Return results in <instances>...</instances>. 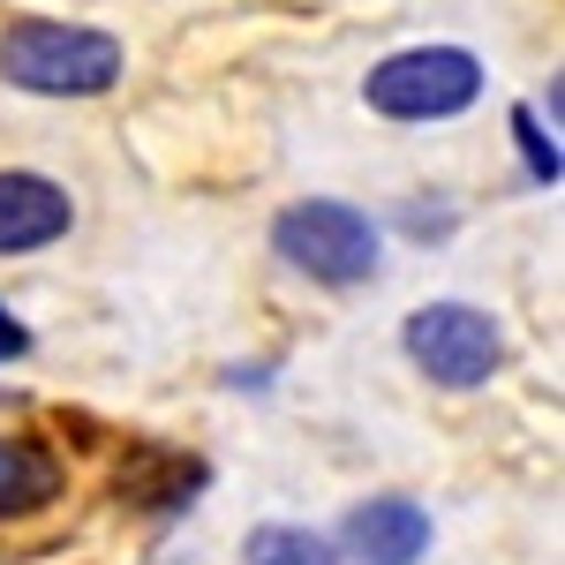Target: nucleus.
<instances>
[{
  "label": "nucleus",
  "instance_id": "nucleus-1",
  "mask_svg": "<svg viewBox=\"0 0 565 565\" xmlns=\"http://www.w3.org/2000/svg\"><path fill=\"white\" fill-rule=\"evenodd\" d=\"M0 76L39 98H98L121 84V39L90 31V23H8L0 31Z\"/></svg>",
  "mask_w": 565,
  "mask_h": 565
},
{
  "label": "nucleus",
  "instance_id": "nucleus-2",
  "mask_svg": "<svg viewBox=\"0 0 565 565\" xmlns=\"http://www.w3.org/2000/svg\"><path fill=\"white\" fill-rule=\"evenodd\" d=\"M362 98L385 121H452L482 98V61L468 45H407L370 68Z\"/></svg>",
  "mask_w": 565,
  "mask_h": 565
},
{
  "label": "nucleus",
  "instance_id": "nucleus-3",
  "mask_svg": "<svg viewBox=\"0 0 565 565\" xmlns=\"http://www.w3.org/2000/svg\"><path fill=\"white\" fill-rule=\"evenodd\" d=\"M279 257L309 271L317 287H362L377 271V226L370 212H354L340 196H309V204H287L279 226H271Z\"/></svg>",
  "mask_w": 565,
  "mask_h": 565
},
{
  "label": "nucleus",
  "instance_id": "nucleus-4",
  "mask_svg": "<svg viewBox=\"0 0 565 565\" xmlns=\"http://www.w3.org/2000/svg\"><path fill=\"white\" fill-rule=\"evenodd\" d=\"M407 354H415V370L445 392H476L498 377V362H505V332L468 302H430L407 317Z\"/></svg>",
  "mask_w": 565,
  "mask_h": 565
},
{
  "label": "nucleus",
  "instance_id": "nucleus-5",
  "mask_svg": "<svg viewBox=\"0 0 565 565\" xmlns=\"http://www.w3.org/2000/svg\"><path fill=\"white\" fill-rule=\"evenodd\" d=\"M76 226L68 189L45 174H0V257H31Z\"/></svg>",
  "mask_w": 565,
  "mask_h": 565
},
{
  "label": "nucleus",
  "instance_id": "nucleus-6",
  "mask_svg": "<svg viewBox=\"0 0 565 565\" xmlns=\"http://www.w3.org/2000/svg\"><path fill=\"white\" fill-rule=\"evenodd\" d=\"M430 551V513L415 498H370L348 513V558L362 565H423Z\"/></svg>",
  "mask_w": 565,
  "mask_h": 565
},
{
  "label": "nucleus",
  "instance_id": "nucleus-7",
  "mask_svg": "<svg viewBox=\"0 0 565 565\" xmlns=\"http://www.w3.org/2000/svg\"><path fill=\"white\" fill-rule=\"evenodd\" d=\"M68 468L53 460V445L39 437H0V521H31L61 498Z\"/></svg>",
  "mask_w": 565,
  "mask_h": 565
},
{
  "label": "nucleus",
  "instance_id": "nucleus-8",
  "mask_svg": "<svg viewBox=\"0 0 565 565\" xmlns=\"http://www.w3.org/2000/svg\"><path fill=\"white\" fill-rule=\"evenodd\" d=\"M242 565H340V543L332 535H317V527H257L249 535V551Z\"/></svg>",
  "mask_w": 565,
  "mask_h": 565
},
{
  "label": "nucleus",
  "instance_id": "nucleus-9",
  "mask_svg": "<svg viewBox=\"0 0 565 565\" xmlns=\"http://www.w3.org/2000/svg\"><path fill=\"white\" fill-rule=\"evenodd\" d=\"M513 136H521V151H527V174L535 181H558V136H543V121L535 114H513Z\"/></svg>",
  "mask_w": 565,
  "mask_h": 565
},
{
  "label": "nucleus",
  "instance_id": "nucleus-10",
  "mask_svg": "<svg viewBox=\"0 0 565 565\" xmlns=\"http://www.w3.org/2000/svg\"><path fill=\"white\" fill-rule=\"evenodd\" d=\"M23 348H31V332H23V324L0 309V362H8V354H23Z\"/></svg>",
  "mask_w": 565,
  "mask_h": 565
}]
</instances>
